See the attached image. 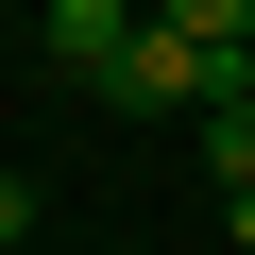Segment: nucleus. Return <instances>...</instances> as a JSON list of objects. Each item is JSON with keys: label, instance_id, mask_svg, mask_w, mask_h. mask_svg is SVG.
I'll list each match as a JSON object with an SVG mask.
<instances>
[{"label": "nucleus", "instance_id": "nucleus-1", "mask_svg": "<svg viewBox=\"0 0 255 255\" xmlns=\"http://www.w3.org/2000/svg\"><path fill=\"white\" fill-rule=\"evenodd\" d=\"M204 85H221V68H204L170 17H136V51L102 68V102H136V119H204Z\"/></svg>", "mask_w": 255, "mask_h": 255}, {"label": "nucleus", "instance_id": "nucleus-2", "mask_svg": "<svg viewBox=\"0 0 255 255\" xmlns=\"http://www.w3.org/2000/svg\"><path fill=\"white\" fill-rule=\"evenodd\" d=\"M136 17H153V0H51L34 34H51V68H68V85H102L119 51H136Z\"/></svg>", "mask_w": 255, "mask_h": 255}, {"label": "nucleus", "instance_id": "nucleus-3", "mask_svg": "<svg viewBox=\"0 0 255 255\" xmlns=\"http://www.w3.org/2000/svg\"><path fill=\"white\" fill-rule=\"evenodd\" d=\"M204 187H221V204L255 187V68H221V85H204Z\"/></svg>", "mask_w": 255, "mask_h": 255}, {"label": "nucleus", "instance_id": "nucleus-4", "mask_svg": "<svg viewBox=\"0 0 255 255\" xmlns=\"http://www.w3.org/2000/svg\"><path fill=\"white\" fill-rule=\"evenodd\" d=\"M153 17H170L204 68H255V0H153Z\"/></svg>", "mask_w": 255, "mask_h": 255}, {"label": "nucleus", "instance_id": "nucleus-5", "mask_svg": "<svg viewBox=\"0 0 255 255\" xmlns=\"http://www.w3.org/2000/svg\"><path fill=\"white\" fill-rule=\"evenodd\" d=\"M17 221H34V187H17V170H0V255H17Z\"/></svg>", "mask_w": 255, "mask_h": 255}, {"label": "nucleus", "instance_id": "nucleus-6", "mask_svg": "<svg viewBox=\"0 0 255 255\" xmlns=\"http://www.w3.org/2000/svg\"><path fill=\"white\" fill-rule=\"evenodd\" d=\"M221 221H238V255H255V187H238V204H221Z\"/></svg>", "mask_w": 255, "mask_h": 255}]
</instances>
